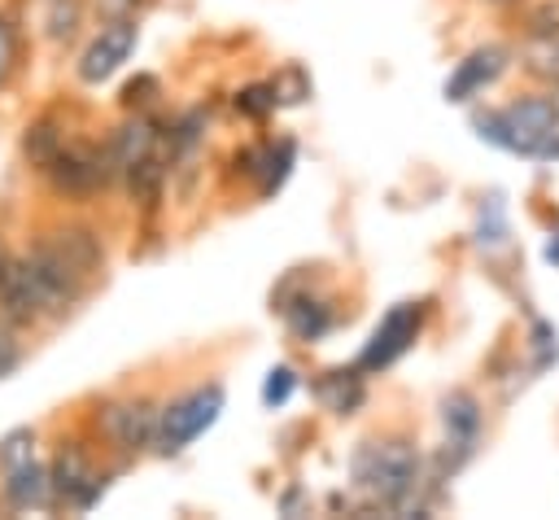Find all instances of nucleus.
I'll return each mask as SVG.
<instances>
[{
  "mask_svg": "<svg viewBox=\"0 0 559 520\" xmlns=\"http://www.w3.org/2000/svg\"><path fill=\"white\" fill-rule=\"evenodd\" d=\"M354 481L384 507H411L419 485V454L406 441H367L354 454Z\"/></svg>",
  "mask_w": 559,
  "mask_h": 520,
  "instance_id": "nucleus-2",
  "label": "nucleus"
},
{
  "mask_svg": "<svg viewBox=\"0 0 559 520\" xmlns=\"http://www.w3.org/2000/svg\"><path fill=\"white\" fill-rule=\"evenodd\" d=\"M441 419H445V433H450V446L459 450V459L472 454V441H476V428H480V406L472 393H450L441 402Z\"/></svg>",
  "mask_w": 559,
  "mask_h": 520,
  "instance_id": "nucleus-12",
  "label": "nucleus"
},
{
  "mask_svg": "<svg viewBox=\"0 0 559 520\" xmlns=\"http://www.w3.org/2000/svg\"><path fill=\"white\" fill-rule=\"evenodd\" d=\"M26 267H31V280H35V288H39V302H44V315H57V310H66L74 297H79V288H83V280L66 267V258L48 245V236L31 249V258H26Z\"/></svg>",
  "mask_w": 559,
  "mask_h": 520,
  "instance_id": "nucleus-5",
  "label": "nucleus"
},
{
  "mask_svg": "<svg viewBox=\"0 0 559 520\" xmlns=\"http://www.w3.org/2000/svg\"><path fill=\"white\" fill-rule=\"evenodd\" d=\"M0 267H4V253H0Z\"/></svg>",
  "mask_w": 559,
  "mask_h": 520,
  "instance_id": "nucleus-33",
  "label": "nucleus"
},
{
  "mask_svg": "<svg viewBox=\"0 0 559 520\" xmlns=\"http://www.w3.org/2000/svg\"><path fill=\"white\" fill-rule=\"evenodd\" d=\"M280 310L288 315V328H293L301 341H314V336H323V332L332 328V306L319 302V297H297L293 306H280Z\"/></svg>",
  "mask_w": 559,
  "mask_h": 520,
  "instance_id": "nucleus-17",
  "label": "nucleus"
},
{
  "mask_svg": "<svg viewBox=\"0 0 559 520\" xmlns=\"http://www.w3.org/2000/svg\"><path fill=\"white\" fill-rule=\"evenodd\" d=\"M533 31L537 35H559V4H542L533 13Z\"/></svg>",
  "mask_w": 559,
  "mask_h": 520,
  "instance_id": "nucleus-30",
  "label": "nucleus"
},
{
  "mask_svg": "<svg viewBox=\"0 0 559 520\" xmlns=\"http://www.w3.org/2000/svg\"><path fill=\"white\" fill-rule=\"evenodd\" d=\"M271 96H275V105H297V101L310 96V79H306L297 66H288V70L271 83Z\"/></svg>",
  "mask_w": 559,
  "mask_h": 520,
  "instance_id": "nucleus-22",
  "label": "nucleus"
},
{
  "mask_svg": "<svg viewBox=\"0 0 559 520\" xmlns=\"http://www.w3.org/2000/svg\"><path fill=\"white\" fill-rule=\"evenodd\" d=\"M131 48H135V22H109L92 44H87V52H83V61H79V79L83 83H100V79H109L127 57H131Z\"/></svg>",
  "mask_w": 559,
  "mask_h": 520,
  "instance_id": "nucleus-7",
  "label": "nucleus"
},
{
  "mask_svg": "<svg viewBox=\"0 0 559 520\" xmlns=\"http://www.w3.org/2000/svg\"><path fill=\"white\" fill-rule=\"evenodd\" d=\"M87 481H92V468H87V454L79 450V446H66L61 454H57V463H52V472H48V489L57 494V498H66L70 507L79 503V494L87 489Z\"/></svg>",
  "mask_w": 559,
  "mask_h": 520,
  "instance_id": "nucleus-13",
  "label": "nucleus"
},
{
  "mask_svg": "<svg viewBox=\"0 0 559 520\" xmlns=\"http://www.w3.org/2000/svg\"><path fill=\"white\" fill-rule=\"evenodd\" d=\"M157 188H162V166H157V157H153V153L127 166V192H131L135 201H153V197H157Z\"/></svg>",
  "mask_w": 559,
  "mask_h": 520,
  "instance_id": "nucleus-20",
  "label": "nucleus"
},
{
  "mask_svg": "<svg viewBox=\"0 0 559 520\" xmlns=\"http://www.w3.org/2000/svg\"><path fill=\"white\" fill-rule=\"evenodd\" d=\"M415 332H419V306H411V302L393 306V310L380 319V328L371 332V341H367V350H362L358 367H362V371H376V367L397 363V358L411 350Z\"/></svg>",
  "mask_w": 559,
  "mask_h": 520,
  "instance_id": "nucleus-6",
  "label": "nucleus"
},
{
  "mask_svg": "<svg viewBox=\"0 0 559 520\" xmlns=\"http://www.w3.org/2000/svg\"><path fill=\"white\" fill-rule=\"evenodd\" d=\"M236 109H240V114H249V118H262V114H271V109H275V96H271V83H258V87H245V92L236 96Z\"/></svg>",
  "mask_w": 559,
  "mask_h": 520,
  "instance_id": "nucleus-25",
  "label": "nucleus"
},
{
  "mask_svg": "<svg viewBox=\"0 0 559 520\" xmlns=\"http://www.w3.org/2000/svg\"><path fill=\"white\" fill-rule=\"evenodd\" d=\"M148 92H157V79H153V74H140L135 83H127V87H122V101H127V105H144V101H148Z\"/></svg>",
  "mask_w": 559,
  "mask_h": 520,
  "instance_id": "nucleus-29",
  "label": "nucleus"
},
{
  "mask_svg": "<svg viewBox=\"0 0 559 520\" xmlns=\"http://www.w3.org/2000/svg\"><path fill=\"white\" fill-rule=\"evenodd\" d=\"M153 140H157L153 122H144V118L122 122V127L114 131V140H109V162H114V170H127L131 162L148 157V153H153Z\"/></svg>",
  "mask_w": 559,
  "mask_h": 520,
  "instance_id": "nucleus-14",
  "label": "nucleus"
},
{
  "mask_svg": "<svg viewBox=\"0 0 559 520\" xmlns=\"http://www.w3.org/2000/svg\"><path fill=\"white\" fill-rule=\"evenodd\" d=\"M502 70H507V48H493V44H489V48H476V52L463 57L459 70L445 79V101H454V105H459V101H472V96H476L480 87H489Z\"/></svg>",
  "mask_w": 559,
  "mask_h": 520,
  "instance_id": "nucleus-9",
  "label": "nucleus"
},
{
  "mask_svg": "<svg viewBox=\"0 0 559 520\" xmlns=\"http://www.w3.org/2000/svg\"><path fill=\"white\" fill-rule=\"evenodd\" d=\"M105 433L122 450H144L157 437V411L148 402H122L105 411Z\"/></svg>",
  "mask_w": 559,
  "mask_h": 520,
  "instance_id": "nucleus-10",
  "label": "nucleus"
},
{
  "mask_svg": "<svg viewBox=\"0 0 559 520\" xmlns=\"http://www.w3.org/2000/svg\"><path fill=\"white\" fill-rule=\"evenodd\" d=\"M258 162H262V166L253 170V175H258V188H262V197H271V192L284 184L288 166H293V140H280V149H266Z\"/></svg>",
  "mask_w": 559,
  "mask_h": 520,
  "instance_id": "nucleus-19",
  "label": "nucleus"
},
{
  "mask_svg": "<svg viewBox=\"0 0 559 520\" xmlns=\"http://www.w3.org/2000/svg\"><path fill=\"white\" fill-rule=\"evenodd\" d=\"M480 236V245H498L502 236H507V218H502V205H498V197H489L485 201V210H480V227H476Z\"/></svg>",
  "mask_w": 559,
  "mask_h": 520,
  "instance_id": "nucleus-24",
  "label": "nucleus"
},
{
  "mask_svg": "<svg viewBox=\"0 0 559 520\" xmlns=\"http://www.w3.org/2000/svg\"><path fill=\"white\" fill-rule=\"evenodd\" d=\"M17 358H22V350H17V341H13L9 332H0V376H9V371L17 367Z\"/></svg>",
  "mask_w": 559,
  "mask_h": 520,
  "instance_id": "nucleus-31",
  "label": "nucleus"
},
{
  "mask_svg": "<svg viewBox=\"0 0 559 520\" xmlns=\"http://www.w3.org/2000/svg\"><path fill=\"white\" fill-rule=\"evenodd\" d=\"M528 57H533L528 66H533L537 74H555V79H559V35H542Z\"/></svg>",
  "mask_w": 559,
  "mask_h": 520,
  "instance_id": "nucleus-26",
  "label": "nucleus"
},
{
  "mask_svg": "<svg viewBox=\"0 0 559 520\" xmlns=\"http://www.w3.org/2000/svg\"><path fill=\"white\" fill-rule=\"evenodd\" d=\"M472 127L480 140H489L507 153L542 157L559 131V101L555 96H524V101L507 105L502 114H476Z\"/></svg>",
  "mask_w": 559,
  "mask_h": 520,
  "instance_id": "nucleus-1",
  "label": "nucleus"
},
{
  "mask_svg": "<svg viewBox=\"0 0 559 520\" xmlns=\"http://www.w3.org/2000/svg\"><path fill=\"white\" fill-rule=\"evenodd\" d=\"M0 310L13 323H31V319L44 315V302H39L35 280H31L26 258H4V267H0Z\"/></svg>",
  "mask_w": 559,
  "mask_h": 520,
  "instance_id": "nucleus-8",
  "label": "nucleus"
},
{
  "mask_svg": "<svg viewBox=\"0 0 559 520\" xmlns=\"http://www.w3.org/2000/svg\"><path fill=\"white\" fill-rule=\"evenodd\" d=\"M223 411V389L218 385H205V389H192L183 393L179 402H170L166 411H157V437L153 446L162 454H179L188 441H197Z\"/></svg>",
  "mask_w": 559,
  "mask_h": 520,
  "instance_id": "nucleus-3",
  "label": "nucleus"
},
{
  "mask_svg": "<svg viewBox=\"0 0 559 520\" xmlns=\"http://www.w3.org/2000/svg\"><path fill=\"white\" fill-rule=\"evenodd\" d=\"M546 262H559V236L546 245Z\"/></svg>",
  "mask_w": 559,
  "mask_h": 520,
  "instance_id": "nucleus-32",
  "label": "nucleus"
},
{
  "mask_svg": "<svg viewBox=\"0 0 559 520\" xmlns=\"http://www.w3.org/2000/svg\"><path fill=\"white\" fill-rule=\"evenodd\" d=\"M293 389H297L293 367H271V371H266V385H262V402H266V406H284V402L293 398Z\"/></svg>",
  "mask_w": 559,
  "mask_h": 520,
  "instance_id": "nucleus-23",
  "label": "nucleus"
},
{
  "mask_svg": "<svg viewBox=\"0 0 559 520\" xmlns=\"http://www.w3.org/2000/svg\"><path fill=\"white\" fill-rule=\"evenodd\" d=\"M314 393H319V402L328 406V411H336V415H349V411H358L362 406V376L358 371H328L319 385H314Z\"/></svg>",
  "mask_w": 559,
  "mask_h": 520,
  "instance_id": "nucleus-15",
  "label": "nucleus"
},
{
  "mask_svg": "<svg viewBox=\"0 0 559 520\" xmlns=\"http://www.w3.org/2000/svg\"><path fill=\"white\" fill-rule=\"evenodd\" d=\"M4 494H9L13 507H44V498L52 494V489H48V472L31 459V463L4 472Z\"/></svg>",
  "mask_w": 559,
  "mask_h": 520,
  "instance_id": "nucleus-16",
  "label": "nucleus"
},
{
  "mask_svg": "<svg viewBox=\"0 0 559 520\" xmlns=\"http://www.w3.org/2000/svg\"><path fill=\"white\" fill-rule=\"evenodd\" d=\"M13 57H17V39H13V26L0 17V83L9 79V70H13Z\"/></svg>",
  "mask_w": 559,
  "mask_h": 520,
  "instance_id": "nucleus-28",
  "label": "nucleus"
},
{
  "mask_svg": "<svg viewBox=\"0 0 559 520\" xmlns=\"http://www.w3.org/2000/svg\"><path fill=\"white\" fill-rule=\"evenodd\" d=\"M74 22H79V4L74 0H52V13H48L52 39H70L74 35Z\"/></svg>",
  "mask_w": 559,
  "mask_h": 520,
  "instance_id": "nucleus-27",
  "label": "nucleus"
},
{
  "mask_svg": "<svg viewBox=\"0 0 559 520\" xmlns=\"http://www.w3.org/2000/svg\"><path fill=\"white\" fill-rule=\"evenodd\" d=\"M44 170H48V179H52L57 192H66V197H87V192H96V188L109 184L114 162H109V149L100 153V149H87V144H74V149L61 144V153H57Z\"/></svg>",
  "mask_w": 559,
  "mask_h": 520,
  "instance_id": "nucleus-4",
  "label": "nucleus"
},
{
  "mask_svg": "<svg viewBox=\"0 0 559 520\" xmlns=\"http://www.w3.org/2000/svg\"><path fill=\"white\" fill-rule=\"evenodd\" d=\"M31 459H35V433H31V428H13V433L0 441V468L13 472V468H22V463H31Z\"/></svg>",
  "mask_w": 559,
  "mask_h": 520,
  "instance_id": "nucleus-21",
  "label": "nucleus"
},
{
  "mask_svg": "<svg viewBox=\"0 0 559 520\" xmlns=\"http://www.w3.org/2000/svg\"><path fill=\"white\" fill-rule=\"evenodd\" d=\"M48 245L66 258V267L79 280H87L92 271H100V240H96V232H87V227H61V232L48 236Z\"/></svg>",
  "mask_w": 559,
  "mask_h": 520,
  "instance_id": "nucleus-11",
  "label": "nucleus"
},
{
  "mask_svg": "<svg viewBox=\"0 0 559 520\" xmlns=\"http://www.w3.org/2000/svg\"><path fill=\"white\" fill-rule=\"evenodd\" d=\"M22 149H26V162L44 170V166H48V162H52V157L61 153V131H57V127H52V122L44 118V122H35V127L26 131Z\"/></svg>",
  "mask_w": 559,
  "mask_h": 520,
  "instance_id": "nucleus-18",
  "label": "nucleus"
}]
</instances>
